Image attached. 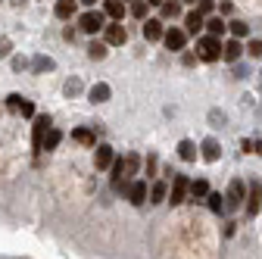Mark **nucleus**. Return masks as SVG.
Masks as SVG:
<instances>
[{"label":"nucleus","mask_w":262,"mask_h":259,"mask_svg":"<svg viewBox=\"0 0 262 259\" xmlns=\"http://www.w3.org/2000/svg\"><path fill=\"white\" fill-rule=\"evenodd\" d=\"M78 4H84L88 10H94V4H97V0H78Z\"/></svg>","instance_id":"nucleus-42"},{"label":"nucleus","mask_w":262,"mask_h":259,"mask_svg":"<svg viewBox=\"0 0 262 259\" xmlns=\"http://www.w3.org/2000/svg\"><path fill=\"white\" fill-rule=\"evenodd\" d=\"M231 10H234V4H231V0H222V4H219V16H228Z\"/></svg>","instance_id":"nucleus-36"},{"label":"nucleus","mask_w":262,"mask_h":259,"mask_svg":"<svg viewBox=\"0 0 262 259\" xmlns=\"http://www.w3.org/2000/svg\"><path fill=\"white\" fill-rule=\"evenodd\" d=\"M22 100H25V97H19V94H10V97H7V110H13V113H19V106H22Z\"/></svg>","instance_id":"nucleus-32"},{"label":"nucleus","mask_w":262,"mask_h":259,"mask_svg":"<svg viewBox=\"0 0 262 259\" xmlns=\"http://www.w3.org/2000/svg\"><path fill=\"white\" fill-rule=\"evenodd\" d=\"M141 31H144V38H147V41H162V35H166V28H162V19H147V22L141 25Z\"/></svg>","instance_id":"nucleus-16"},{"label":"nucleus","mask_w":262,"mask_h":259,"mask_svg":"<svg viewBox=\"0 0 262 259\" xmlns=\"http://www.w3.org/2000/svg\"><path fill=\"white\" fill-rule=\"evenodd\" d=\"M113 163H116L113 147L110 144H97V150H94V169L97 172H106V169H113Z\"/></svg>","instance_id":"nucleus-7"},{"label":"nucleus","mask_w":262,"mask_h":259,"mask_svg":"<svg viewBox=\"0 0 262 259\" xmlns=\"http://www.w3.org/2000/svg\"><path fill=\"white\" fill-rule=\"evenodd\" d=\"M147 4H150V7H162V4H166V0H147Z\"/></svg>","instance_id":"nucleus-43"},{"label":"nucleus","mask_w":262,"mask_h":259,"mask_svg":"<svg viewBox=\"0 0 262 259\" xmlns=\"http://www.w3.org/2000/svg\"><path fill=\"white\" fill-rule=\"evenodd\" d=\"M178 156L184 159V163H193V159H196V144L193 141H181L178 144Z\"/></svg>","instance_id":"nucleus-26"},{"label":"nucleus","mask_w":262,"mask_h":259,"mask_svg":"<svg viewBox=\"0 0 262 259\" xmlns=\"http://www.w3.org/2000/svg\"><path fill=\"white\" fill-rule=\"evenodd\" d=\"M147 178H156V156H147Z\"/></svg>","instance_id":"nucleus-35"},{"label":"nucleus","mask_w":262,"mask_h":259,"mask_svg":"<svg viewBox=\"0 0 262 259\" xmlns=\"http://www.w3.org/2000/svg\"><path fill=\"white\" fill-rule=\"evenodd\" d=\"M72 141L81 144V147H97V135L91 132V128H75V132H72Z\"/></svg>","instance_id":"nucleus-21"},{"label":"nucleus","mask_w":262,"mask_h":259,"mask_svg":"<svg viewBox=\"0 0 262 259\" xmlns=\"http://www.w3.org/2000/svg\"><path fill=\"white\" fill-rule=\"evenodd\" d=\"M169 200V184L166 181H153L150 184V203L156 206V203H166Z\"/></svg>","instance_id":"nucleus-19"},{"label":"nucleus","mask_w":262,"mask_h":259,"mask_svg":"<svg viewBox=\"0 0 262 259\" xmlns=\"http://www.w3.org/2000/svg\"><path fill=\"white\" fill-rule=\"evenodd\" d=\"M181 4H196V0H181Z\"/></svg>","instance_id":"nucleus-45"},{"label":"nucleus","mask_w":262,"mask_h":259,"mask_svg":"<svg viewBox=\"0 0 262 259\" xmlns=\"http://www.w3.org/2000/svg\"><path fill=\"white\" fill-rule=\"evenodd\" d=\"M106 50H110L106 41H91V44H88V56H91V59H103Z\"/></svg>","instance_id":"nucleus-27"},{"label":"nucleus","mask_w":262,"mask_h":259,"mask_svg":"<svg viewBox=\"0 0 262 259\" xmlns=\"http://www.w3.org/2000/svg\"><path fill=\"white\" fill-rule=\"evenodd\" d=\"M247 50H250V56H262V41H259V38H253V41L247 44Z\"/></svg>","instance_id":"nucleus-34"},{"label":"nucleus","mask_w":262,"mask_h":259,"mask_svg":"<svg viewBox=\"0 0 262 259\" xmlns=\"http://www.w3.org/2000/svg\"><path fill=\"white\" fill-rule=\"evenodd\" d=\"M62 38H66V41H75V28L69 25V28H66V31H62Z\"/></svg>","instance_id":"nucleus-41"},{"label":"nucleus","mask_w":262,"mask_h":259,"mask_svg":"<svg viewBox=\"0 0 262 259\" xmlns=\"http://www.w3.org/2000/svg\"><path fill=\"white\" fill-rule=\"evenodd\" d=\"M196 59H200V56H193V53H184V56H181V62H184V66H193Z\"/></svg>","instance_id":"nucleus-40"},{"label":"nucleus","mask_w":262,"mask_h":259,"mask_svg":"<svg viewBox=\"0 0 262 259\" xmlns=\"http://www.w3.org/2000/svg\"><path fill=\"white\" fill-rule=\"evenodd\" d=\"M241 150H244V153H256V141L244 138V141H241Z\"/></svg>","instance_id":"nucleus-37"},{"label":"nucleus","mask_w":262,"mask_h":259,"mask_svg":"<svg viewBox=\"0 0 262 259\" xmlns=\"http://www.w3.org/2000/svg\"><path fill=\"white\" fill-rule=\"evenodd\" d=\"M225 200H228V209H237V206H244V200H247V187H244V181H241V178H234L231 184H228Z\"/></svg>","instance_id":"nucleus-10"},{"label":"nucleus","mask_w":262,"mask_h":259,"mask_svg":"<svg viewBox=\"0 0 262 259\" xmlns=\"http://www.w3.org/2000/svg\"><path fill=\"white\" fill-rule=\"evenodd\" d=\"M103 13H106V19L110 22H122L125 19V0H103Z\"/></svg>","instance_id":"nucleus-15"},{"label":"nucleus","mask_w":262,"mask_h":259,"mask_svg":"<svg viewBox=\"0 0 262 259\" xmlns=\"http://www.w3.org/2000/svg\"><path fill=\"white\" fill-rule=\"evenodd\" d=\"M196 10H200L203 16H212V10H215V0H196Z\"/></svg>","instance_id":"nucleus-31"},{"label":"nucleus","mask_w":262,"mask_h":259,"mask_svg":"<svg viewBox=\"0 0 262 259\" xmlns=\"http://www.w3.org/2000/svg\"><path fill=\"white\" fill-rule=\"evenodd\" d=\"M106 25H110V19H106L103 10H84V13L78 16V28L84 31V35H100Z\"/></svg>","instance_id":"nucleus-2"},{"label":"nucleus","mask_w":262,"mask_h":259,"mask_svg":"<svg viewBox=\"0 0 262 259\" xmlns=\"http://www.w3.org/2000/svg\"><path fill=\"white\" fill-rule=\"evenodd\" d=\"M196 56H200L203 62H219L222 59V38L203 35L200 41H196Z\"/></svg>","instance_id":"nucleus-3"},{"label":"nucleus","mask_w":262,"mask_h":259,"mask_svg":"<svg viewBox=\"0 0 262 259\" xmlns=\"http://www.w3.org/2000/svg\"><path fill=\"white\" fill-rule=\"evenodd\" d=\"M50 116H35V122H31V144H35V150H44V135L50 132Z\"/></svg>","instance_id":"nucleus-6"},{"label":"nucleus","mask_w":262,"mask_h":259,"mask_svg":"<svg viewBox=\"0 0 262 259\" xmlns=\"http://www.w3.org/2000/svg\"><path fill=\"white\" fill-rule=\"evenodd\" d=\"M128 13L135 16L138 22H147V19H150V16H147V13H150V4H147V0H135V4H131V10H128Z\"/></svg>","instance_id":"nucleus-24"},{"label":"nucleus","mask_w":262,"mask_h":259,"mask_svg":"<svg viewBox=\"0 0 262 259\" xmlns=\"http://www.w3.org/2000/svg\"><path fill=\"white\" fill-rule=\"evenodd\" d=\"M244 41L241 38H228V41H222V59L225 62H237L241 56H244Z\"/></svg>","instance_id":"nucleus-11"},{"label":"nucleus","mask_w":262,"mask_h":259,"mask_svg":"<svg viewBox=\"0 0 262 259\" xmlns=\"http://www.w3.org/2000/svg\"><path fill=\"white\" fill-rule=\"evenodd\" d=\"M125 197L135 203V206H144L147 203V197H150V190H147V178H135L128 184V190H125Z\"/></svg>","instance_id":"nucleus-8"},{"label":"nucleus","mask_w":262,"mask_h":259,"mask_svg":"<svg viewBox=\"0 0 262 259\" xmlns=\"http://www.w3.org/2000/svg\"><path fill=\"white\" fill-rule=\"evenodd\" d=\"M200 156L206 159V163H219V159H222V144H219L215 138H206V141L200 144Z\"/></svg>","instance_id":"nucleus-14"},{"label":"nucleus","mask_w":262,"mask_h":259,"mask_svg":"<svg viewBox=\"0 0 262 259\" xmlns=\"http://www.w3.org/2000/svg\"><path fill=\"white\" fill-rule=\"evenodd\" d=\"M256 153H259V156H262V141H256Z\"/></svg>","instance_id":"nucleus-44"},{"label":"nucleus","mask_w":262,"mask_h":259,"mask_svg":"<svg viewBox=\"0 0 262 259\" xmlns=\"http://www.w3.org/2000/svg\"><path fill=\"white\" fill-rule=\"evenodd\" d=\"M19 113H22L25 119H35V103H31V100H22V106H19Z\"/></svg>","instance_id":"nucleus-33"},{"label":"nucleus","mask_w":262,"mask_h":259,"mask_svg":"<svg viewBox=\"0 0 262 259\" xmlns=\"http://www.w3.org/2000/svg\"><path fill=\"white\" fill-rule=\"evenodd\" d=\"M159 13H162V19H178L181 16V0H166V4L159 7Z\"/></svg>","instance_id":"nucleus-23"},{"label":"nucleus","mask_w":262,"mask_h":259,"mask_svg":"<svg viewBox=\"0 0 262 259\" xmlns=\"http://www.w3.org/2000/svg\"><path fill=\"white\" fill-rule=\"evenodd\" d=\"M262 206V181H250V197H247V219H253Z\"/></svg>","instance_id":"nucleus-13"},{"label":"nucleus","mask_w":262,"mask_h":259,"mask_svg":"<svg viewBox=\"0 0 262 259\" xmlns=\"http://www.w3.org/2000/svg\"><path fill=\"white\" fill-rule=\"evenodd\" d=\"M53 69V59L50 56H38L35 59V72H50Z\"/></svg>","instance_id":"nucleus-30"},{"label":"nucleus","mask_w":262,"mask_h":259,"mask_svg":"<svg viewBox=\"0 0 262 259\" xmlns=\"http://www.w3.org/2000/svg\"><path fill=\"white\" fill-rule=\"evenodd\" d=\"M138 169H141V156H138V153H128L125 159H116L113 169H110V184H113V190H122V193H125L128 184L135 181Z\"/></svg>","instance_id":"nucleus-1"},{"label":"nucleus","mask_w":262,"mask_h":259,"mask_svg":"<svg viewBox=\"0 0 262 259\" xmlns=\"http://www.w3.org/2000/svg\"><path fill=\"white\" fill-rule=\"evenodd\" d=\"M0 56H10V41L0 38Z\"/></svg>","instance_id":"nucleus-39"},{"label":"nucleus","mask_w":262,"mask_h":259,"mask_svg":"<svg viewBox=\"0 0 262 259\" xmlns=\"http://www.w3.org/2000/svg\"><path fill=\"white\" fill-rule=\"evenodd\" d=\"M59 141H62V132H59V128H50V132L44 135V150H56Z\"/></svg>","instance_id":"nucleus-29"},{"label":"nucleus","mask_w":262,"mask_h":259,"mask_svg":"<svg viewBox=\"0 0 262 259\" xmlns=\"http://www.w3.org/2000/svg\"><path fill=\"white\" fill-rule=\"evenodd\" d=\"M206 31H209V35H215V38H222L225 31H228V22L212 13V16H206Z\"/></svg>","instance_id":"nucleus-20"},{"label":"nucleus","mask_w":262,"mask_h":259,"mask_svg":"<svg viewBox=\"0 0 262 259\" xmlns=\"http://www.w3.org/2000/svg\"><path fill=\"white\" fill-rule=\"evenodd\" d=\"M206 197H209V181L206 178L190 181V200H206Z\"/></svg>","instance_id":"nucleus-22"},{"label":"nucleus","mask_w":262,"mask_h":259,"mask_svg":"<svg viewBox=\"0 0 262 259\" xmlns=\"http://www.w3.org/2000/svg\"><path fill=\"white\" fill-rule=\"evenodd\" d=\"M103 41H106L110 47H122V44L128 41V28H125L122 22H110V25L103 28Z\"/></svg>","instance_id":"nucleus-9"},{"label":"nucleus","mask_w":262,"mask_h":259,"mask_svg":"<svg viewBox=\"0 0 262 259\" xmlns=\"http://www.w3.org/2000/svg\"><path fill=\"white\" fill-rule=\"evenodd\" d=\"M206 203H209V209H212V212H225V209H228V200L222 197V193H215V190H209Z\"/></svg>","instance_id":"nucleus-28"},{"label":"nucleus","mask_w":262,"mask_h":259,"mask_svg":"<svg viewBox=\"0 0 262 259\" xmlns=\"http://www.w3.org/2000/svg\"><path fill=\"white\" fill-rule=\"evenodd\" d=\"M88 97H91V103H106L110 97H113V88H110L106 81H97V84L88 91Z\"/></svg>","instance_id":"nucleus-17"},{"label":"nucleus","mask_w":262,"mask_h":259,"mask_svg":"<svg viewBox=\"0 0 262 259\" xmlns=\"http://www.w3.org/2000/svg\"><path fill=\"white\" fill-rule=\"evenodd\" d=\"M125 4H128V0H125ZM131 4H135V0H131Z\"/></svg>","instance_id":"nucleus-46"},{"label":"nucleus","mask_w":262,"mask_h":259,"mask_svg":"<svg viewBox=\"0 0 262 259\" xmlns=\"http://www.w3.org/2000/svg\"><path fill=\"white\" fill-rule=\"evenodd\" d=\"M228 31H231V38H250V25L247 22H241V19H234V22H228Z\"/></svg>","instance_id":"nucleus-25"},{"label":"nucleus","mask_w":262,"mask_h":259,"mask_svg":"<svg viewBox=\"0 0 262 259\" xmlns=\"http://www.w3.org/2000/svg\"><path fill=\"white\" fill-rule=\"evenodd\" d=\"M75 10H78V0H56L53 16L66 22V19H72V16H75Z\"/></svg>","instance_id":"nucleus-18"},{"label":"nucleus","mask_w":262,"mask_h":259,"mask_svg":"<svg viewBox=\"0 0 262 259\" xmlns=\"http://www.w3.org/2000/svg\"><path fill=\"white\" fill-rule=\"evenodd\" d=\"M187 197H190V178L187 175H175L172 178V187H169V203L172 206H181Z\"/></svg>","instance_id":"nucleus-4"},{"label":"nucleus","mask_w":262,"mask_h":259,"mask_svg":"<svg viewBox=\"0 0 262 259\" xmlns=\"http://www.w3.org/2000/svg\"><path fill=\"white\" fill-rule=\"evenodd\" d=\"M203 28H206V16L200 10H187L184 13V31L187 35H200Z\"/></svg>","instance_id":"nucleus-12"},{"label":"nucleus","mask_w":262,"mask_h":259,"mask_svg":"<svg viewBox=\"0 0 262 259\" xmlns=\"http://www.w3.org/2000/svg\"><path fill=\"white\" fill-rule=\"evenodd\" d=\"M162 44H166L172 53H181V50L187 47V31H184V28H178V25L166 28V35H162Z\"/></svg>","instance_id":"nucleus-5"},{"label":"nucleus","mask_w":262,"mask_h":259,"mask_svg":"<svg viewBox=\"0 0 262 259\" xmlns=\"http://www.w3.org/2000/svg\"><path fill=\"white\" fill-rule=\"evenodd\" d=\"M78 91H81V84H78V81H69V84H66V94H69V97H72V94H78Z\"/></svg>","instance_id":"nucleus-38"}]
</instances>
